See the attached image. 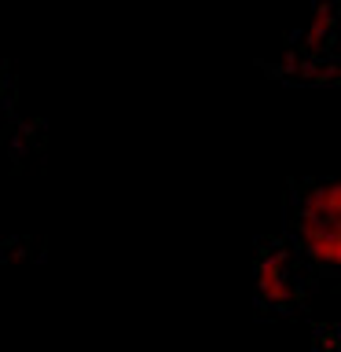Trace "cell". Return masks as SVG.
Returning a JSON list of instances; mask_svg holds the SVG:
<instances>
[{
	"label": "cell",
	"mask_w": 341,
	"mask_h": 352,
	"mask_svg": "<svg viewBox=\"0 0 341 352\" xmlns=\"http://www.w3.org/2000/svg\"><path fill=\"white\" fill-rule=\"evenodd\" d=\"M334 19H338V30H341V4H334Z\"/></svg>",
	"instance_id": "cell-2"
},
{
	"label": "cell",
	"mask_w": 341,
	"mask_h": 352,
	"mask_svg": "<svg viewBox=\"0 0 341 352\" xmlns=\"http://www.w3.org/2000/svg\"><path fill=\"white\" fill-rule=\"evenodd\" d=\"M286 246L301 268L341 279V176L294 184L286 202Z\"/></svg>",
	"instance_id": "cell-1"
}]
</instances>
